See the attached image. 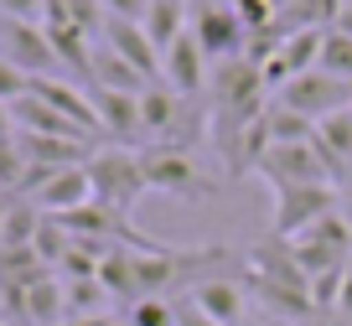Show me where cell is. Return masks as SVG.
I'll list each match as a JSON object with an SVG mask.
<instances>
[{"label": "cell", "instance_id": "3957f363", "mask_svg": "<svg viewBox=\"0 0 352 326\" xmlns=\"http://www.w3.org/2000/svg\"><path fill=\"white\" fill-rule=\"evenodd\" d=\"M275 192V239H300L306 228H316L327 213L342 207V186L311 182V186H270Z\"/></svg>", "mask_w": 352, "mask_h": 326}, {"label": "cell", "instance_id": "6da1fadb", "mask_svg": "<svg viewBox=\"0 0 352 326\" xmlns=\"http://www.w3.org/2000/svg\"><path fill=\"white\" fill-rule=\"evenodd\" d=\"M140 171H145V186L151 192H166V197H182V202H197V197H212L218 182L192 161L187 145H145L140 151Z\"/></svg>", "mask_w": 352, "mask_h": 326}, {"label": "cell", "instance_id": "1f68e13d", "mask_svg": "<svg viewBox=\"0 0 352 326\" xmlns=\"http://www.w3.org/2000/svg\"><path fill=\"white\" fill-rule=\"evenodd\" d=\"M342 217H347V223H352V182L342 186Z\"/></svg>", "mask_w": 352, "mask_h": 326}, {"label": "cell", "instance_id": "f546056e", "mask_svg": "<svg viewBox=\"0 0 352 326\" xmlns=\"http://www.w3.org/2000/svg\"><path fill=\"white\" fill-rule=\"evenodd\" d=\"M0 140H16V120H11V104H0Z\"/></svg>", "mask_w": 352, "mask_h": 326}, {"label": "cell", "instance_id": "603a6c76", "mask_svg": "<svg viewBox=\"0 0 352 326\" xmlns=\"http://www.w3.org/2000/svg\"><path fill=\"white\" fill-rule=\"evenodd\" d=\"M124 321L130 326H176V305L171 301H135Z\"/></svg>", "mask_w": 352, "mask_h": 326}, {"label": "cell", "instance_id": "9a60e30c", "mask_svg": "<svg viewBox=\"0 0 352 326\" xmlns=\"http://www.w3.org/2000/svg\"><path fill=\"white\" fill-rule=\"evenodd\" d=\"M88 88H114V94H145V78L135 73L130 63H124V57H114L109 47H99V52H94V78H88Z\"/></svg>", "mask_w": 352, "mask_h": 326}, {"label": "cell", "instance_id": "d4e9b609", "mask_svg": "<svg viewBox=\"0 0 352 326\" xmlns=\"http://www.w3.org/2000/svg\"><path fill=\"white\" fill-rule=\"evenodd\" d=\"M233 11H239L243 32H264L275 21V0H233Z\"/></svg>", "mask_w": 352, "mask_h": 326}, {"label": "cell", "instance_id": "ac0fdd59", "mask_svg": "<svg viewBox=\"0 0 352 326\" xmlns=\"http://www.w3.org/2000/svg\"><path fill=\"white\" fill-rule=\"evenodd\" d=\"M36 228H42V213H36L32 197H16V202H6V223H0V249H26V243L36 239Z\"/></svg>", "mask_w": 352, "mask_h": 326}, {"label": "cell", "instance_id": "8fae6325", "mask_svg": "<svg viewBox=\"0 0 352 326\" xmlns=\"http://www.w3.org/2000/svg\"><path fill=\"white\" fill-rule=\"evenodd\" d=\"M99 109V130L109 140H135L140 135V94H114V88H88Z\"/></svg>", "mask_w": 352, "mask_h": 326}, {"label": "cell", "instance_id": "cb8c5ba5", "mask_svg": "<svg viewBox=\"0 0 352 326\" xmlns=\"http://www.w3.org/2000/svg\"><path fill=\"white\" fill-rule=\"evenodd\" d=\"M32 94V73H21L16 63H6L0 57V104H16V98Z\"/></svg>", "mask_w": 352, "mask_h": 326}, {"label": "cell", "instance_id": "7a4b0ae2", "mask_svg": "<svg viewBox=\"0 0 352 326\" xmlns=\"http://www.w3.org/2000/svg\"><path fill=\"white\" fill-rule=\"evenodd\" d=\"M88 182H94V202L114 207V213H124V217L151 192V186H145V171H140V151H120V145L88 155Z\"/></svg>", "mask_w": 352, "mask_h": 326}, {"label": "cell", "instance_id": "9c48e42d", "mask_svg": "<svg viewBox=\"0 0 352 326\" xmlns=\"http://www.w3.org/2000/svg\"><path fill=\"white\" fill-rule=\"evenodd\" d=\"M104 47H109L114 57H124V63H130L135 73L145 78V83H166L161 52H155V42L145 36L140 21H109V26H104Z\"/></svg>", "mask_w": 352, "mask_h": 326}, {"label": "cell", "instance_id": "52a82bcc", "mask_svg": "<svg viewBox=\"0 0 352 326\" xmlns=\"http://www.w3.org/2000/svg\"><path fill=\"white\" fill-rule=\"evenodd\" d=\"M192 305H197L208 321H218V326H243L249 321V290H243L239 280H228V274L197 280L192 285Z\"/></svg>", "mask_w": 352, "mask_h": 326}, {"label": "cell", "instance_id": "5b68a950", "mask_svg": "<svg viewBox=\"0 0 352 326\" xmlns=\"http://www.w3.org/2000/svg\"><path fill=\"white\" fill-rule=\"evenodd\" d=\"M0 57L32 78H57V67H63L52 42H47V26L36 21H0Z\"/></svg>", "mask_w": 352, "mask_h": 326}, {"label": "cell", "instance_id": "44dd1931", "mask_svg": "<svg viewBox=\"0 0 352 326\" xmlns=\"http://www.w3.org/2000/svg\"><path fill=\"white\" fill-rule=\"evenodd\" d=\"M67 21H73L83 36H104V26H109V11H104L99 0H67Z\"/></svg>", "mask_w": 352, "mask_h": 326}, {"label": "cell", "instance_id": "83f0119b", "mask_svg": "<svg viewBox=\"0 0 352 326\" xmlns=\"http://www.w3.org/2000/svg\"><path fill=\"white\" fill-rule=\"evenodd\" d=\"M331 316H337V326H352V274H347V285H342V295H337V305H331Z\"/></svg>", "mask_w": 352, "mask_h": 326}, {"label": "cell", "instance_id": "ba28073f", "mask_svg": "<svg viewBox=\"0 0 352 326\" xmlns=\"http://www.w3.org/2000/svg\"><path fill=\"white\" fill-rule=\"evenodd\" d=\"M32 202H36V213H42V217H63V213L88 207V202H94L88 166H63V171H52V176L32 192Z\"/></svg>", "mask_w": 352, "mask_h": 326}, {"label": "cell", "instance_id": "d590c367", "mask_svg": "<svg viewBox=\"0 0 352 326\" xmlns=\"http://www.w3.org/2000/svg\"><path fill=\"white\" fill-rule=\"evenodd\" d=\"M270 326H290V321H270Z\"/></svg>", "mask_w": 352, "mask_h": 326}, {"label": "cell", "instance_id": "4dcf8cb0", "mask_svg": "<svg viewBox=\"0 0 352 326\" xmlns=\"http://www.w3.org/2000/svg\"><path fill=\"white\" fill-rule=\"evenodd\" d=\"M331 32H342V36H352V0H347V6H342V16H337V26H331Z\"/></svg>", "mask_w": 352, "mask_h": 326}, {"label": "cell", "instance_id": "4316f807", "mask_svg": "<svg viewBox=\"0 0 352 326\" xmlns=\"http://www.w3.org/2000/svg\"><path fill=\"white\" fill-rule=\"evenodd\" d=\"M42 6L47 0H0L6 21H36V26H42Z\"/></svg>", "mask_w": 352, "mask_h": 326}, {"label": "cell", "instance_id": "4fadbf2b", "mask_svg": "<svg viewBox=\"0 0 352 326\" xmlns=\"http://www.w3.org/2000/svg\"><path fill=\"white\" fill-rule=\"evenodd\" d=\"M176 124H182V94H171L166 83H151L140 94V135H155V145H166Z\"/></svg>", "mask_w": 352, "mask_h": 326}, {"label": "cell", "instance_id": "f1b7e54d", "mask_svg": "<svg viewBox=\"0 0 352 326\" xmlns=\"http://www.w3.org/2000/svg\"><path fill=\"white\" fill-rule=\"evenodd\" d=\"M176 326H218V321H208V316L187 301V305H176Z\"/></svg>", "mask_w": 352, "mask_h": 326}, {"label": "cell", "instance_id": "7c38bea8", "mask_svg": "<svg viewBox=\"0 0 352 326\" xmlns=\"http://www.w3.org/2000/svg\"><path fill=\"white\" fill-rule=\"evenodd\" d=\"M21 316L32 326H63L67 321V290L57 274H42V280L21 285Z\"/></svg>", "mask_w": 352, "mask_h": 326}, {"label": "cell", "instance_id": "8992f818", "mask_svg": "<svg viewBox=\"0 0 352 326\" xmlns=\"http://www.w3.org/2000/svg\"><path fill=\"white\" fill-rule=\"evenodd\" d=\"M192 36H197V47L208 52V63H233V57H243V47H249V32H243L233 6H197Z\"/></svg>", "mask_w": 352, "mask_h": 326}, {"label": "cell", "instance_id": "30bf717a", "mask_svg": "<svg viewBox=\"0 0 352 326\" xmlns=\"http://www.w3.org/2000/svg\"><path fill=\"white\" fill-rule=\"evenodd\" d=\"M208 52H202L197 47V36H192V26H187V36H182V42L171 47V52L161 57V73H166V88H171V94H182V98H197L202 94V83H208Z\"/></svg>", "mask_w": 352, "mask_h": 326}, {"label": "cell", "instance_id": "277c9868", "mask_svg": "<svg viewBox=\"0 0 352 326\" xmlns=\"http://www.w3.org/2000/svg\"><path fill=\"white\" fill-rule=\"evenodd\" d=\"M275 104H285V109H296V114H306L311 124H321L327 114H337V109H352V83H342V78H331V73L316 67V73L290 78L275 94Z\"/></svg>", "mask_w": 352, "mask_h": 326}, {"label": "cell", "instance_id": "2e32d148", "mask_svg": "<svg viewBox=\"0 0 352 326\" xmlns=\"http://www.w3.org/2000/svg\"><path fill=\"white\" fill-rule=\"evenodd\" d=\"M264 135H270V145H311L316 140V124L285 104H270L264 109Z\"/></svg>", "mask_w": 352, "mask_h": 326}, {"label": "cell", "instance_id": "d6a6232c", "mask_svg": "<svg viewBox=\"0 0 352 326\" xmlns=\"http://www.w3.org/2000/svg\"><path fill=\"white\" fill-rule=\"evenodd\" d=\"M285 6H300V0H275V11H285Z\"/></svg>", "mask_w": 352, "mask_h": 326}, {"label": "cell", "instance_id": "836d02e7", "mask_svg": "<svg viewBox=\"0 0 352 326\" xmlns=\"http://www.w3.org/2000/svg\"><path fill=\"white\" fill-rule=\"evenodd\" d=\"M0 223H6V202H0Z\"/></svg>", "mask_w": 352, "mask_h": 326}, {"label": "cell", "instance_id": "e575fe53", "mask_svg": "<svg viewBox=\"0 0 352 326\" xmlns=\"http://www.w3.org/2000/svg\"><path fill=\"white\" fill-rule=\"evenodd\" d=\"M109 326H130V321H109Z\"/></svg>", "mask_w": 352, "mask_h": 326}, {"label": "cell", "instance_id": "ffe728a7", "mask_svg": "<svg viewBox=\"0 0 352 326\" xmlns=\"http://www.w3.org/2000/svg\"><path fill=\"white\" fill-rule=\"evenodd\" d=\"M321 73H331V78H342V83H352V36H342V32H327V42H321Z\"/></svg>", "mask_w": 352, "mask_h": 326}, {"label": "cell", "instance_id": "d6986e66", "mask_svg": "<svg viewBox=\"0 0 352 326\" xmlns=\"http://www.w3.org/2000/svg\"><path fill=\"white\" fill-rule=\"evenodd\" d=\"M32 249H36V259H42L47 270H57V264L67 259V249H73V233H67L57 217H42V228H36Z\"/></svg>", "mask_w": 352, "mask_h": 326}, {"label": "cell", "instance_id": "7402d4cb", "mask_svg": "<svg viewBox=\"0 0 352 326\" xmlns=\"http://www.w3.org/2000/svg\"><path fill=\"white\" fill-rule=\"evenodd\" d=\"M21 182H26L21 145H16V140H0V186H6V192H21Z\"/></svg>", "mask_w": 352, "mask_h": 326}, {"label": "cell", "instance_id": "484cf974", "mask_svg": "<svg viewBox=\"0 0 352 326\" xmlns=\"http://www.w3.org/2000/svg\"><path fill=\"white\" fill-rule=\"evenodd\" d=\"M104 11H109V21H145V11H151V0H99Z\"/></svg>", "mask_w": 352, "mask_h": 326}, {"label": "cell", "instance_id": "5bb4252c", "mask_svg": "<svg viewBox=\"0 0 352 326\" xmlns=\"http://www.w3.org/2000/svg\"><path fill=\"white\" fill-rule=\"evenodd\" d=\"M145 36L155 42V52H171L182 36H187V0H151V11H145Z\"/></svg>", "mask_w": 352, "mask_h": 326}, {"label": "cell", "instance_id": "e0dca14e", "mask_svg": "<svg viewBox=\"0 0 352 326\" xmlns=\"http://www.w3.org/2000/svg\"><path fill=\"white\" fill-rule=\"evenodd\" d=\"M316 145L347 171V182H352V109H337V114H327V120L316 124Z\"/></svg>", "mask_w": 352, "mask_h": 326}]
</instances>
